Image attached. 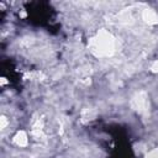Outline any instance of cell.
<instances>
[{
	"mask_svg": "<svg viewBox=\"0 0 158 158\" xmlns=\"http://www.w3.org/2000/svg\"><path fill=\"white\" fill-rule=\"evenodd\" d=\"M89 48L91 53L98 58H105L114 54L116 48L115 37L106 30H99L98 33L90 40Z\"/></svg>",
	"mask_w": 158,
	"mask_h": 158,
	"instance_id": "cell-1",
	"label": "cell"
},
{
	"mask_svg": "<svg viewBox=\"0 0 158 158\" xmlns=\"http://www.w3.org/2000/svg\"><path fill=\"white\" fill-rule=\"evenodd\" d=\"M131 106H132L133 110H136V111L139 112V114L146 112V111H147V107H148V98H147V94H146L144 91L137 93V94L132 98Z\"/></svg>",
	"mask_w": 158,
	"mask_h": 158,
	"instance_id": "cell-2",
	"label": "cell"
},
{
	"mask_svg": "<svg viewBox=\"0 0 158 158\" xmlns=\"http://www.w3.org/2000/svg\"><path fill=\"white\" fill-rule=\"evenodd\" d=\"M142 20L148 25L158 23V14L152 9H144L142 11Z\"/></svg>",
	"mask_w": 158,
	"mask_h": 158,
	"instance_id": "cell-3",
	"label": "cell"
},
{
	"mask_svg": "<svg viewBox=\"0 0 158 158\" xmlns=\"http://www.w3.org/2000/svg\"><path fill=\"white\" fill-rule=\"evenodd\" d=\"M14 142L19 146V147H26L28 144V137L27 133L25 131H17L16 135L14 136Z\"/></svg>",
	"mask_w": 158,
	"mask_h": 158,
	"instance_id": "cell-4",
	"label": "cell"
},
{
	"mask_svg": "<svg viewBox=\"0 0 158 158\" xmlns=\"http://www.w3.org/2000/svg\"><path fill=\"white\" fill-rule=\"evenodd\" d=\"M144 158H158V147H157V148L151 149V151L146 154V157H144Z\"/></svg>",
	"mask_w": 158,
	"mask_h": 158,
	"instance_id": "cell-5",
	"label": "cell"
},
{
	"mask_svg": "<svg viewBox=\"0 0 158 158\" xmlns=\"http://www.w3.org/2000/svg\"><path fill=\"white\" fill-rule=\"evenodd\" d=\"M7 118L5 117V116H1V118H0V128L1 130H4L5 127H6V125H7Z\"/></svg>",
	"mask_w": 158,
	"mask_h": 158,
	"instance_id": "cell-6",
	"label": "cell"
},
{
	"mask_svg": "<svg viewBox=\"0 0 158 158\" xmlns=\"http://www.w3.org/2000/svg\"><path fill=\"white\" fill-rule=\"evenodd\" d=\"M151 72L158 73V59H156V60L152 63V65H151Z\"/></svg>",
	"mask_w": 158,
	"mask_h": 158,
	"instance_id": "cell-7",
	"label": "cell"
},
{
	"mask_svg": "<svg viewBox=\"0 0 158 158\" xmlns=\"http://www.w3.org/2000/svg\"><path fill=\"white\" fill-rule=\"evenodd\" d=\"M7 83V80H6V78H1V84L4 85V84H6Z\"/></svg>",
	"mask_w": 158,
	"mask_h": 158,
	"instance_id": "cell-8",
	"label": "cell"
}]
</instances>
